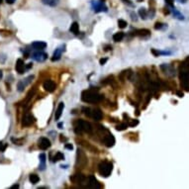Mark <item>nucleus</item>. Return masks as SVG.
Wrapping results in <instances>:
<instances>
[{
	"label": "nucleus",
	"mask_w": 189,
	"mask_h": 189,
	"mask_svg": "<svg viewBox=\"0 0 189 189\" xmlns=\"http://www.w3.org/2000/svg\"><path fill=\"white\" fill-rule=\"evenodd\" d=\"M179 80L183 90L189 92V59H186L179 66Z\"/></svg>",
	"instance_id": "f257e3e1"
},
{
	"label": "nucleus",
	"mask_w": 189,
	"mask_h": 189,
	"mask_svg": "<svg viewBox=\"0 0 189 189\" xmlns=\"http://www.w3.org/2000/svg\"><path fill=\"white\" fill-rule=\"evenodd\" d=\"M103 99V95L99 94L97 91L84 90L81 93V100L85 103H98Z\"/></svg>",
	"instance_id": "f03ea898"
},
{
	"label": "nucleus",
	"mask_w": 189,
	"mask_h": 189,
	"mask_svg": "<svg viewBox=\"0 0 189 189\" xmlns=\"http://www.w3.org/2000/svg\"><path fill=\"white\" fill-rule=\"evenodd\" d=\"M74 131L77 135H80L82 133H88L90 134L92 132V126L89 122L83 121V120H77L74 123Z\"/></svg>",
	"instance_id": "7ed1b4c3"
},
{
	"label": "nucleus",
	"mask_w": 189,
	"mask_h": 189,
	"mask_svg": "<svg viewBox=\"0 0 189 189\" xmlns=\"http://www.w3.org/2000/svg\"><path fill=\"white\" fill-rule=\"evenodd\" d=\"M112 170H113V165H112L110 161H101L98 165V171L99 174L103 177H108L110 174L112 173Z\"/></svg>",
	"instance_id": "20e7f679"
},
{
	"label": "nucleus",
	"mask_w": 189,
	"mask_h": 189,
	"mask_svg": "<svg viewBox=\"0 0 189 189\" xmlns=\"http://www.w3.org/2000/svg\"><path fill=\"white\" fill-rule=\"evenodd\" d=\"M82 111H83L84 115H86L87 117H89V118H92V119H94L95 121H99V120H101L103 117L102 112H101V110L98 109V108L84 107L83 109H82Z\"/></svg>",
	"instance_id": "39448f33"
},
{
	"label": "nucleus",
	"mask_w": 189,
	"mask_h": 189,
	"mask_svg": "<svg viewBox=\"0 0 189 189\" xmlns=\"http://www.w3.org/2000/svg\"><path fill=\"white\" fill-rule=\"evenodd\" d=\"M70 180L73 183H76L80 186H85V187H87V184H88V178L85 177L81 173H75L70 177Z\"/></svg>",
	"instance_id": "423d86ee"
},
{
	"label": "nucleus",
	"mask_w": 189,
	"mask_h": 189,
	"mask_svg": "<svg viewBox=\"0 0 189 189\" xmlns=\"http://www.w3.org/2000/svg\"><path fill=\"white\" fill-rule=\"evenodd\" d=\"M87 165V157L85 153L81 149H77V161H76V167H79L80 168H83Z\"/></svg>",
	"instance_id": "0eeeda50"
},
{
	"label": "nucleus",
	"mask_w": 189,
	"mask_h": 189,
	"mask_svg": "<svg viewBox=\"0 0 189 189\" xmlns=\"http://www.w3.org/2000/svg\"><path fill=\"white\" fill-rule=\"evenodd\" d=\"M159 67L163 71V73L167 74L169 77H173L175 75V69L171 64H161Z\"/></svg>",
	"instance_id": "6e6552de"
},
{
	"label": "nucleus",
	"mask_w": 189,
	"mask_h": 189,
	"mask_svg": "<svg viewBox=\"0 0 189 189\" xmlns=\"http://www.w3.org/2000/svg\"><path fill=\"white\" fill-rule=\"evenodd\" d=\"M34 122H35V118H34V116H33L32 114L29 113V112H27V113L24 114L23 119H22V126L29 127V126L32 125Z\"/></svg>",
	"instance_id": "1a4fd4ad"
},
{
	"label": "nucleus",
	"mask_w": 189,
	"mask_h": 189,
	"mask_svg": "<svg viewBox=\"0 0 189 189\" xmlns=\"http://www.w3.org/2000/svg\"><path fill=\"white\" fill-rule=\"evenodd\" d=\"M43 86H44V89H45L46 91H48V92H54V91L56 90L57 84L55 83L54 80L49 79V80H46V81L44 82Z\"/></svg>",
	"instance_id": "9d476101"
},
{
	"label": "nucleus",
	"mask_w": 189,
	"mask_h": 189,
	"mask_svg": "<svg viewBox=\"0 0 189 189\" xmlns=\"http://www.w3.org/2000/svg\"><path fill=\"white\" fill-rule=\"evenodd\" d=\"M103 143H104V145L107 147H111L115 145V138H114V136L112 134L108 133L103 138Z\"/></svg>",
	"instance_id": "9b49d317"
},
{
	"label": "nucleus",
	"mask_w": 189,
	"mask_h": 189,
	"mask_svg": "<svg viewBox=\"0 0 189 189\" xmlns=\"http://www.w3.org/2000/svg\"><path fill=\"white\" fill-rule=\"evenodd\" d=\"M87 187L89 188H101V184L99 183L98 180L95 178V176L90 175L88 177V184H87Z\"/></svg>",
	"instance_id": "f8f14e48"
},
{
	"label": "nucleus",
	"mask_w": 189,
	"mask_h": 189,
	"mask_svg": "<svg viewBox=\"0 0 189 189\" xmlns=\"http://www.w3.org/2000/svg\"><path fill=\"white\" fill-rule=\"evenodd\" d=\"M93 8H94V12L95 13H99V12H106L107 11V7L103 2H92Z\"/></svg>",
	"instance_id": "ddd939ff"
},
{
	"label": "nucleus",
	"mask_w": 189,
	"mask_h": 189,
	"mask_svg": "<svg viewBox=\"0 0 189 189\" xmlns=\"http://www.w3.org/2000/svg\"><path fill=\"white\" fill-rule=\"evenodd\" d=\"M25 68H26V66H25L24 61L21 59H18L17 61H16V65H15L16 71H17L19 74H23L25 71Z\"/></svg>",
	"instance_id": "4468645a"
},
{
	"label": "nucleus",
	"mask_w": 189,
	"mask_h": 189,
	"mask_svg": "<svg viewBox=\"0 0 189 189\" xmlns=\"http://www.w3.org/2000/svg\"><path fill=\"white\" fill-rule=\"evenodd\" d=\"M32 57L37 61H44L48 59V55L46 53H43V52H37V53L33 54Z\"/></svg>",
	"instance_id": "2eb2a0df"
},
{
	"label": "nucleus",
	"mask_w": 189,
	"mask_h": 189,
	"mask_svg": "<svg viewBox=\"0 0 189 189\" xmlns=\"http://www.w3.org/2000/svg\"><path fill=\"white\" fill-rule=\"evenodd\" d=\"M51 142L48 138H41L39 140V147H40L41 149H48L50 147H51Z\"/></svg>",
	"instance_id": "dca6fc26"
},
{
	"label": "nucleus",
	"mask_w": 189,
	"mask_h": 189,
	"mask_svg": "<svg viewBox=\"0 0 189 189\" xmlns=\"http://www.w3.org/2000/svg\"><path fill=\"white\" fill-rule=\"evenodd\" d=\"M34 78V76H29L28 78H26L25 80H21V81H19L18 82V90L19 91H23L24 90V88L25 87L27 86L29 83H30V81H31V79H33Z\"/></svg>",
	"instance_id": "f3484780"
},
{
	"label": "nucleus",
	"mask_w": 189,
	"mask_h": 189,
	"mask_svg": "<svg viewBox=\"0 0 189 189\" xmlns=\"http://www.w3.org/2000/svg\"><path fill=\"white\" fill-rule=\"evenodd\" d=\"M63 109H64V104L63 102H61L57 106V110H56V113H55V119L56 120H59V118H61V114H63Z\"/></svg>",
	"instance_id": "a211bd4d"
},
{
	"label": "nucleus",
	"mask_w": 189,
	"mask_h": 189,
	"mask_svg": "<svg viewBox=\"0 0 189 189\" xmlns=\"http://www.w3.org/2000/svg\"><path fill=\"white\" fill-rule=\"evenodd\" d=\"M135 35H137L139 37H143V38H146V37L151 36V31L147 30V29H140V30L136 31V34Z\"/></svg>",
	"instance_id": "6ab92c4d"
},
{
	"label": "nucleus",
	"mask_w": 189,
	"mask_h": 189,
	"mask_svg": "<svg viewBox=\"0 0 189 189\" xmlns=\"http://www.w3.org/2000/svg\"><path fill=\"white\" fill-rule=\"evenodd\" d=\"M133 72L131 69H127V70H124V71H122L121 73H120L119 77L120 79L122 80V81H124V80H126L127 78H131V76H132Z\"/></svg>",
	"instance_id": "aec40b11"
},
{
	"label": "nucleus",
	"mask_w": 189,
	"mask_h": 189,
	"mask_svg": "<svg viewBox=\"0 0 189 189\" xmlns=\"http://www.w3.org/2000/svg\"><path fill=\"white\" fill-rule=\"evenodd\" d=\"M32 47L36 50H44L47 48V44L45 42H42V41H37V42H34L32 44Z\"/></svg>",
	"instance_id": "412c9836"
},
{
	"label": "nucleus",
	"mask_w": 189,
	"mask_h": 189,
	"mask_svg": "<svg viewBox=\"0 0 189 189\" xmlns=\"http://www.w3.org/2000/svg\"><path fill=\"white\" fill-rule=\"evenodd\" d=\"M61 54H63V50L59 49V48H57V49L55 51V53H54L53 57H52V61H59V59H61Z\"/></svg>",
	"instance_id": "4be33fe9"
},
{
	"label": "nucleus",
	"mask_w": 189,
	"mask_h": 189,
	"mask_svg": "<svg viewBox=\"0 0 189 189\" xmlns=\"http://www.w3.org/2000/svg\"><path fill=\"white\" fill-rule=\"evenodd\" d=\"M69 31L71 33H73L74 35H77L78 32H79V25H78L77 22H73L71 24V26H70L69 28Z\"/></svg>",
	"instance_id": "5701e85b"
},
{
	"label": "nucleus",
	"mask_w": 189,
	"mask_h": 189,
	"mask_svg": "<svg viewBox=\"0 0 189 189\" xmlns=\"http://www.w3.org/2000/svg\"><path fill=\"white\" fill-rule=\"evenodd\" d=\"M42 3L51 7H55L59 3V0H42Z\"/></svg>",
	"instance_id": "b1692460"
},
{
	"label": "nucleus",
	"mask_w": 189,
	"mask_h": 189,
	"mask_svg": "<svg viewBox=\"0 0 189 189\" xmlns=\"http://www.w3.org/2000/svg\"><path fill=\"white\" fill-rule=\"evenodd\" d=\"M124 36H125V34H124L123 32L116 33V34L113 35V41H115V42H120V41L123 40Z\"/></svg>",
	"instance_id": "393cba45"
},
{
	"label": "nucleus",
	"mask_w": 189,
	"mask_h": 189,
	"mask_svg": "<svg viewBox=\"0 0 189 189\" xmlns=\"http://www.w3.org/2000/svg\"><path fill=\"white\" fill-rule=\"evenodd\" d=\"M39 159H40V161H41V165H40V167L39 168H40L41 170H44L46 167V155L45 153H41Z\"/></svg>",
	"instance_id": "a878e982"
},
{
	"label": "nucleus",
	"mask_w": 189,
	"mask_h": 189,
	"mask_svg": "<svg viewBox=\"0 0 189 189\" xmlns=\"http://www.w3.org/2000/svg\"><path fill=\"white\" fill-rule=\"evenodd\" d=\"M63 159H64V155H63V153H61V151H59V153H56V155H55V157H54L53 161H54V163H57V161H63Z\"/></svg>",
	"instance_id": "bb28decb"
},
{
	"label": "nucleus",
	"mask_w": 189,
	"mask_h": 189,
	"mask_svg": "<svg viewBox=\"0 0 189 189\" xmlns=\"http://www.w3.org/2000/svg\"><path fill=\"white\" fill-rule=\"evenodd\" d=\"M29 179H30L31 183L32 184H36L38 183L39 181H40V177H39L37 174H31L30 177H29Z\"/></svg>",
	"instance_id": "cd10ccee"
},
{
	"label": "nucleus",
	"mask_w": 189,
	"mask_h": 189,
	"mask_svg": "<svg viewBox=\"0 0 189 189\" xmlns=\"http://www.w3.org/2000/svg\"><path fill=\"white\" fill-rule=\"evenodd\" d=\"M139 14H140V16L143 18V19H147V10L145 9V8H141V9L139 10Z\"/></svg>",
	"instance_id": "c85d7f7f"
},
{
	"label": "nucleus",
	"mask_w": 189,
	"mask_h": 189,
	"mask_svg": "<svg viewBox=\"0 0 189 189\" xmlns=\"http://www.w3.org/2000/svg\"><path fill=\"white\" fill-rule=\"evenodd\" d=\"M127 127H128V124L126 123H122V124H119L117 127H116V130L117 131H124L127 129Z\"/></svg>",
	"instance_id": "c756f323"
},
{
	"label": "nucleus",
	"mask_w": 189,
	"mask_h": 189,
	"mask_svg": "<svg viewBox=\"0 0 189 189\" xmlns=\"http://www.w3.org/2000/svg\"><path fill=\"white\" fill-rule=\"evenodd\" d=\"M127 22L125 21V20H122V19H120V20H118V26H119V28H121V29H124V28H126L127 27Z\"/></svg>",
	"instance_id": "7c9ffc66"
},
{
	"label": "nucleus",
	"mask_w": 189,
	"mask_h": 189,
	"mask_svg": "<svg viewBox=\"0 0 189 189\" xmlns=\"http://www.w3.org/2000/svg\"><path fill=\"white\" fill-rule=\"evenodd\" d=\"M163 27H165V24H163V23H161V22H157L155 25V30H161V29H163Z\"/></svg>",
	"instance_id": "2f4dec72"
},
{
	"label": "nucleus",
	"mask_w": 189,
	"mask_h": 189,
	"mask_svg": "<svg viewBox=\"0 0 189 189\" xmlns=\"http://www.w3.org/2000/svg\"><path fill=\"white\" fill-rule=\"evenodd\" d=\"M139 124V121L138 120H131V122L129 123V126H131V127H135V126H137Z\"/></svg>",
	"instance_id": "473e14b6"
},
{
	"label": "nucleus",
	"mask_w": 189,
	"mask_h": 189,
	"mask_svg": "<svg viewBox=\"0 0 189 189\" xmlns=\"http://www.w3.org/2000/svg\"><path fill=\"white\" fill-rule=\"evenodd\" d=\"M7 147V144H4V143H0V151H4Z\"/></svg>",
	"instance_id": "72a5a7b5"
},
{
	"label": "nucleus",
	"mask_w": 189,
	"mask_h": 189,
	"mask_svg": "<svg viewBox=\"0 0 189 189\" xmlns=\"http://www.w3.org/2000/svg\"><path fill=\"white\" fill-rule=\"evenodd\" d=\"M165 3L167 4L169 7L173 8L174 7V4H173V0H165Z\"/></svg>",
	"instance_id": "f704fd0d"
},
{
	"label": "nucleus",
	"mask_w": 189,
	"mask_h": 189,
	"mask_svg": "<svg viewBox=\"0 0 189 189\" xmlns=\"http://www.w3.org/2000/svg\"><path fill=\"white\" fill-rule=\"evenodd\" d=\"M12 142H14L15 144H17V145H22V142H23V140H18V139H12Z\"/></svg>",
	"instance_id": "c9c22d12"
},
{
	"label": "nucleus",
	"mask_w": 189,
	"mask_h": 189,
	"mask_svg": "<svg viewBox=\"0 0 189 189\" xmlns=\"http://www.w3.org/2000/svg\"><path fill=\"white\" fill-rule=\"evenodd\" d=\"M176 95H177L178 97H183V96H184L183 92H182V91H180V90H177V91H176Z\"/></svg>",
	"instance_id": "e433bc0d"
},
{
	"label": "nucleus",
	"mask_w": 189,
	"mask_h": 189,
	"mask_svg": "<svg viewBox=\"0 0 189 189\" xmlns=\"http://www.w3.org/2000/svg\"><path fill=\"white\" fill-rule=\"evenodd\" d=\"M108 61V59H101L100 61H99V63H100L101 65H103V64L106 63V61Z\"/></svg>",
	"instance_id": "4c0bfd02"
},
{
	"label": "nucleus",
	"mask_w": 189,
	"mask_h": 189,
	"mask_svg": "<svg viewBox=\"0 0 189 189\" xmlns=\"http://www.w3.org/2000/svg\"><path fill=\"white\" fill-rule=\"evenodd\" d=\"M65 149H73V146H72V145H70V144H66V145H65Z\"/></svg>",
	"instance_id": "58836bf2"
},
{
	"label": "nucleus",
	"mask_w": 189,
	"mask_h": 189,
	"mask_svg": "<svg viewBox=\"0 0 189 189\" xmlns=\"http://www.w3.org/2000/svg\"><path fill=\"white\" fill-rule=\"evenodd\" d=\"M15 1H16V0H6V2H7L8 4H13Z\"/></svg>",
	"instance_id": "ea45409f"
},
{
	"label": "nucleus",
	"mask_w": 189,
	"mask_h": 189,
	"mask_svg": "<svg viewBox=\"0 0 189 189\" xmlns=\"http://www.w3.org/2000/svg\"><path fill=\"white\" fill-rule=\"evenodd\" d=\"M131 15H132V19H133V20H135V21H137V17H136V14L132 13V14H131Z\"/></svg>",
	"instance_id": "a19ab883"
},
{
	"label": "nucleus",
	"mask_w": 189,
	"mask_h": 189,
	"mask_svg": "<svg viewBox=\"0 0 189 189\" xmlns=\"http://www.w3.org/2000/svg\"><path fill=\"white\" fill-rule=\"evenodd\" d=\"M32 66H33V63H28V65H27L26 67H27V68H31Z\"/></svg>",
	"instance_id": "79ce46f5"
},
{
	"label": "nucleus",
	"mask_w": 189,
	"mask_h": 189,
	"mask_svg": "<svg viewBox=\"0 0 189 189\" xmlns=\"http://www.w3.org/2000/svg\"><path fill=\"white\" fill-rule=\"evenodd\" d=\"M11 188H19V185H18V184H16V185H13V186H12Z\"/></svg>",
	"instance_id": "37998d69"
},
{
	"label": "nucleus",
	"mask_w": 189,
	"mask_h": 189,
	"mask_svg": "<svg viewBox=\"0 0 189 189\" xmlns=\"http://www.w3.org/2000/svg\"><path fill=\"white\" fill-rule=\"evenodd\" d=\"M57 126H59V129H61V127H63V123H59V125H57Z\"/></svg>",
	"instance_id": "c03bdc74"
},
{
	"label": "nucleus",
	"mask_w": 189,
	"mask_h": 189,
	"mask_svg": "<svg viewBox=\"0 0 189 189\" xmlns=\"http://www.w3.org/2000/svg\"><path fill=\"white\" fill-rule=\"evenodd\" d=\"M2 1H3V0H0V4H1V3H2Z\"/></svg>",
	"instance_id": "a18cd8bd"
}]
</instances>
